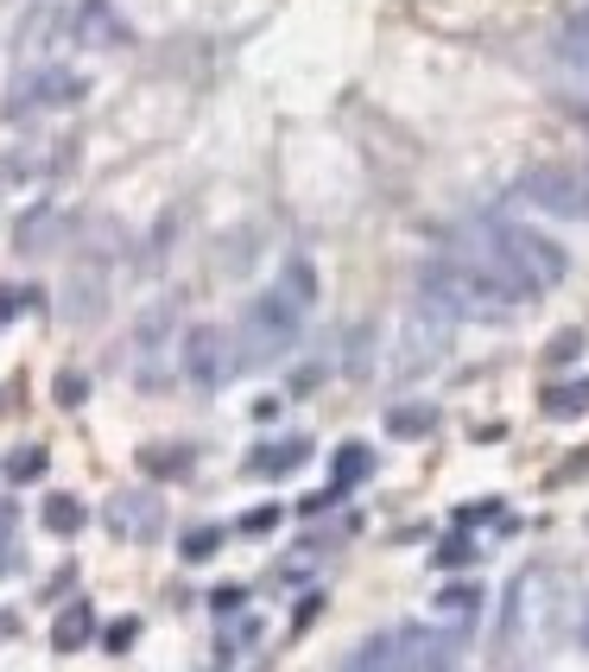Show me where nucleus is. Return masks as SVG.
I'll list each match as a JSON object with an SVG mask.
<instances>
[{
  "instance_id": "c85d7f7f",
  "label": "nucleus",
  "mask_w": 589,
  "mask_h": 672,
  "mask_svg": "<svg viewBox=\"0 0 589 672\" xmlns=\"http://www.w3.org/2000/svg\"><path fill=\"white\" fill-rule=\"evenodd\" d=\"M494 508H501V501H469V508H463V514H456V526H476V521H494Z\"/></svg>"
},
{
  "instance_id": "7c9ffc66",
  "label": "nucleus",
  "mask_w": 589,
  "mask_h": 672,
  "mask_svg": "<svg viewBox=\"0 0 589 672\" xmlns=\"http://www.w3.org/2000/svg\"><path fill=\"white\" fill-rule=\"evenodd\" d=\"M0 571H13V546H7V514H0Z\"/></svg>"
},
{
  "instance_id": "4be33fe9",
  "label": "nucleus",
  "mask_w": 589,
  "mask_h": 672,
  "mask_svg": "<svg viewBox=\"0 0 589 672\" xmlns=\"http://www.w3.org/2000/svg\"><path fill=\"white\" fill-rule=\"evenodd\" d=\"M51 394H58V407H64V412H76L83 400H89V374H83V369H64L58 381H51Z\"/></svg>"
},
{
  "instance_id": "bb28decb",
  "label": "nucleus",
  "mask_w": 589,
  "mask_h": 672,
  "mask_svg": "<svg viewBox=\"0 0 589 672\" xmlns=\"http://www.w3.org/2000/svg\"><path fill=\"white\" fill-rule=\"evenodd\" d=\"M210 602H216V615H235V609L248 602V590H241V584H222V590H216Z\"/></svg>"
},
{
  "instance_id": "9b49d317",
  "label": "nucleus",
  "mask_w": 589,
  "mask_h": 672,
  "mask_svg": "<svg viewBox=\"0 0 589 672\" xmlns=\"http://www.w3.org/2000/svg\"><path fill=\"white\" fill-rule=\"evenodd\" d=\"M273 286H279L298 311H311V304H317V266H311V254H286V266H279Z\"/></svg>"
},
{
  "instance_id": "a878e982",
  "label": "nucleus",
  "mask_w": 589,
  "mask_h": 672,
  "mask_svg": "<svg viewBox=\"0 0 589 672\" xmlns=\"http://www.w3.org/2000/svg\"><path fill=\"white\" fill-rule=\"evenodd\" d=\"M134 640H140V622H114L109 635H102V647H109V654H127Z\"/></svg>"
},
{
  "instance_id": "20e7f679",
  "label": "nucleus",
  "mask_w": 589,
  "mask_h": 672,
  "mask_svg": "<svg viewBox=\"0 0 589 672\" xmlns=\"http://www.w3.org/2000/svg\"><path fill=\"white\" fill-rule=\"evenodd\" d=\"M519 203H532L539 216H564V223H589V172L584 165H532L519 172Z\"/></svg>"
},
{
  "instance_id": "f257e3e1",
  "label": "nucleus",
  "mask_w": 589,
  "mask_h": 672,
  "mask_svg": "<svg viewBox=\"0 0 589 672\" xmlns=\"http://www.w3.org/2000/svg\"><path fill=\"white\" fill-rule=\"evenodd\" d=\"M476 254L514 286L519 299L552 293L557 279H564V266H571L552 235H539V228H526V223H501V216L476 223Z\"/></svg>"
},
{
  "instance_id": "c756f323",
  "label": "nucleus",
  "mask_w": 589,
  "mask_h": 672,
  "mask_svg": "<svg viewBox=\"0 0 589 672\" xmlns=\"http://www.w3.org/2000/svg\"><path fill=\"white\" fill-rule=\"evenodd\" d=\"M577 349H584V336H577V331H564V336H557V343H552V362H571Z\"/></svg>"
},
{
  "instance_id": "9d476101",
  "label": "nucleus",
  "mask_w": 589,
  "mask_h": 672,
  "mask_svg": "<svg viewBox=\"0 0 589 672\" xmlns=\"http://www.w3.org/2000/svg\"><path fill=\"white\" fill-rule=\"evenodd\" d=\"M89 640H96V609H89V602L58 609V622H51V647H58V654H83Z\"/></svg>"
},
{
  "instance_id": "b1692460",
  "label": "nucleus",
  "mask_w": 589,
  "mask_h": 672,
  "mask_svg": "<svg viewBox=\"0 0 589 672\" xmlns=\"http://www.w3.org/2000/svg\"><path fill=\"white\" fill-rule=\"evenodd\" d=\"M38 304V286H0V331L20 318V311H33Z\"/></svg>"
},
{
  "instance_id": "393cba45",
  "label": "nucleus",
  "mask_w": 589,
  "mask_h": 672,
  "mask_svg": "<svg viewBox=\"0 0 589 672\" xmlns=\"http://www.w3.org/2000/svg\"><path fill=\"white\" fill-rule=\"evenodd\" d=\"M216 546H222V526H190V533H185V546H178V552H185V559L197 564V559H210Z\"/></svg>"
},
{
  "instance_id": "aec40b11",
  "label": "nucleus",
  "mask_w": 589,
  "mask_h": 672,
  "mask_svg": "<svg viewBox=\"0 0 589 672\" xmlns=\"http://www.w3.org/2000/svg\"><path fill=\"white\" fill-rule=\"evenodd\" d=\"M45 470H51V457H45L38 445H20L13 457H7V483H38Z\"/></svg>"
},
{
  "instance_id": "39448f33",
  "label": "nucleus",
  "mask_w": 589,
  "mask_h": 672,
  "mask_svg": "<svg viewBox=\"0 0 589 672\" xmlns=\"http://www.w3.org/2000/svg\"><path fill=\"white\" fill-rule=\"evenodd\" d=\"M298 324H304V311H298L279 286L273 293H260L248 304V318H241V349H248V362H273V356H286L298 343Z\"/></svg>"
},
{
  "instance_id": "ddd939ff",
  "label": "nucleus",
  "mask_w": 589,
  "mask_h": 672,
  "mask_svg": "<svg viewBox=\"0 0 589 672\" xmlns=\"http://www.w3.org/2000/svg\"><path fill=\"white\" fill-rule=\"evenodd\" d=\"M557 64H564V71H577V76H589V7H584V13H571V20L557 26Z\"/></svg>"
},
{
  "instance_id": "473e14b6",
  "label": "nucleus",
  "mask_w": 589,
  "mask_h": 672,
  "mask_svg": "<svg viewBox=\"0 0 589 672\" xmlns=\"http://www.w3.org/2000/svg\"><path fill=\"white\" fill-rule=\"evenodd\" d=\"M584 647H589V615H584Z\"/></svg>"
},
{
  "instance_id": "7ed1b4c3",
  "label": "nucleus",
  "mask_w": 589,
  "mask_h": 672,
  "mask_svg": "<svg viewBox=\"0 0 589 672\" xmlns=\"http://www.w3.org/2000/svg\"><path fill=\"white\" fill-rule=\"evenodd\" d=\"M241 369H248V349H241V336L222 331V324H197L178 343V374H185L190 387H203V394L228 387Z\"/></svg>"
},
{
  "instance_id": "2eb2a0df",
  "label": "nucleus",
  "mask_w": 589,
  "mask_h": 672,
  "mask_svg": "<svg viewBox=\"0 0 589 672\" xmlns=\"http://www.w3.org/2000/svg\"><path fill=\"white\" fill-rule=\"evenodd\" d=\"M431 432H438V407H425V400L387 412V438H431Z\"/></svg>"
},
{
  "instance_id": "2f4dec72",
  "label": "nucleus",
  "mask_w": 589,
  "mask_h": 672,
  "mask_svg": "<svg viewBox=\"0 0 589 672\" xmlns=\"http://www.w3.org/2000/svg\"><path fill=\"white\" fill-rule=\"evenodd\" d=\"M7 635H20V615H7V609H0V640Z\"/></svg>"
},
{
  "instance_id": "412c9836",
  "label": "nucleus",
  "mask_w": 589,
  "mask_h": 672,
  "mask_svg": "<svg viewBox=\"0 0 589 672\" xmlns=\"http://www.w3.org/2000/svg\"><path fill=\"white\" fill-rule=\"evenodd\" d=\"M469 559H476L469 533H443V539H438V552H431V564H443V571H463Z\"/></svg>"
},
{
  "instance_id": "f03ea898",
  "label": "nucleus",
  "mask_w": 589,
  "mask_h": 672,
  "mask_svg": "<svg viewBox=\"0 0 589 672\" xmlns=\"http://www.w3.org/2000/svg\"><path fill=\"white\" fill-rule=\"evenodd\" d=\"M418 293L450 318H507L519 293L481 254H431L418 266Z\"/></svg>"
},
{
  "instance_id": "0eeeda50",
  "label": "nucleus",
  "mask_w": 589,
  "mask_h": 672,
  "mask_svg": "<svg viewBox=\"0 0 589 672\" xmlns=\"http://www.w3.org/2000/svg\"><path fill=\"white\" fill-rule=\"evenodd\" d=\"M89 96V83L64 64H33V71L13 83V96H7V114H33V109H71Z\"/></svg>"
},
{
  "instance_id": "f8f14e48",
  "label": "nucleus",
  "mask_w": 589,
  "mask_h": 672,
  "mask_svg": "<svg viewBox=\"0 0 589 672\" xmlns=\"http://www.w3.org/2000/svg\"><path fill=\"white\" fill-rule=\"evenodd\" d=\"M304 457H311L304 438H279V445H260L254 457H248V470H254V476H292Z\"/></svg>"
},
{
  "instance_id": "6e6552de",
  "label": "nucleus",
  "mask_w": 589,
  "mask_h": 672,
  "mask_svg": "<svg viewBox=\"0 0 589 672\" xmlns=\"http://www.w3.org/2000/svg\"><path fill=\"white\" fill-rule=\"evenodd\" d=\"M71 38L89 45V51H109V45L127 38V26H121V13H114L109 0H76L71 7Z\"/></svg>"
},
{
  "instance_id": "cd10ccee",
  "label": "nucleus",
  "mask_w": 589,
  "mask_h": 672,
  "mask_svg": "<svg viewBox=\"0 0 589 672\" xmlns=\"http://www.w3.org/2000/svg\"><path fill=\"white\" fill-rule=\"evenodd\" d=\"M279 526V508H254L248 521H241V533H273Z\"/></svg>"
},
{
  "instance_id": "5701e85b",
  "label": "nucleus",
  "mask_w": 589,
  "mask_h": 672,
  "mask_svg": "<svg viewBox=\"0 0 589 672\" xmlns=\"http://www.w3.org/2000/svg\"><path fill=\"white\" fill-rule=\"evenodd\" d=\"M51 228H58V210H51V203H38L33 216L20 223V248H45V241H51Z\"/></svg>"
},
{
  "instance_id": "1a4fd4ad",
  "label": "nucleus",
  "mask_w": 589,
  "mask_h": 672,
  "mask_svg": "<svg viewBox=\"0 0 589 672\" xmlns=\"http://www.w3.org/2000/svg\"><path fill=\"white\" fill-rule=\"evenodd\" d=\"M109 526L121 533V539H159V533H165V508H159L152 495H114Z\"/></svg>"
},
{
  "instance_id": "4468645a",
  "label": "nucleus",
  "mask_w": 589,
  "mask_h": 672,
  "mask_svg": "<svg viewBox=\"0 0 589 672\" xmlns=\"http://www.w3.org/2000/svg\"><path fill=\"white\" fill-rule=\"evenodd\" d=\"M374 476V450L368 445H342L330 457V488L336 495H349V488H362Z\"/></svg>"
},
{
  "instance_id": "6ab92c4d",
  "label": "nucleus",
  "mask_w": 589,
  "mask_h": 672,
  "mask_svg": "<svg viewBox=\"0 0 589 672\" xmlns=\"http://www.w3.org/2000/svg\"><path fill=\"white\" fill-rule=\"evenodd\" d=\"M481 609V597L469 590V584H456V590H438V622H450V629H463L469 615Z\"/></svg>"
},
{
  "instance_id": "dca6fc26",
  "label": "nucleus",
  "mask_w": 589,
  "mask_h": 672,
  "mask_svg": "<svg viewBox=\"0 0 589 672\" xmlns=\"http://www.w3.org/2000/svg\"><path fill=\"white\" fill-rule=\"evenodd\" d=\"M38 521H45V533H58V539H71V533H83V521H89V508H83L76 495H51Z\"/></svg>"
},
{
  "instance_id": "f3484780",
  "label": "nucleus",
  "mask_w": 589,
  "mask_h": 672,
  "mask_svg": "<svg viewBox=\"0 0 589 672\" xmlns=\"http://www.w3.org/2000/svg\"><path fill=\"white\" fill-rule=\"evenodd\" d=\"M140 470H147V476H190V450L185 445H152V450H140Z\"/></svg>"
},
{
  "instance_id": "a211bd4d",
  "label": "nucleus",
  "mask_w": 589,
  "mask_h": 672,
  "mask_svg": "<svg viewBox=\"0 0 589 672\" xmlns=\"http://www.w3.org/2000/svg\"><path fill=\"white\" fill-rule=\"evenodd\" d=\"M546 412H552V419H584L589 412V381H564V387H552V394H546Z\"/></svg>"
},
{
  "instance_id": "423d86ee",
  "label": "nucleus",
  "mask_w": 589,
  "mask_h": 672,
  "mask_svg": "<svg viewBox=\"0 0 589 672\" xmlns=\"http://www.w3.org/2000/svg\"><path fill=\"white\" fill-rule=\"evenodd\" d=\"M431 667V640L418 629H387V635H368L336 672H425Z\"/></svg>"
}]
</instances>
